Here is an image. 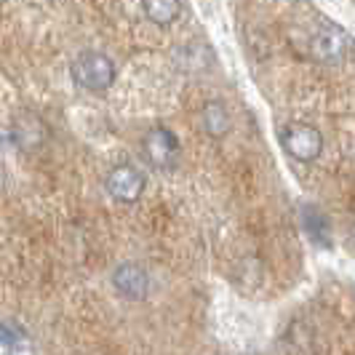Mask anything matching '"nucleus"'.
Returning a JSON list of instances; mask_svg holds the SVG:
<instances>
[{
	"instance_id": "nucleus-1",
	"label": "nucleus",
	"mask_w": 355,
	"mask_h": 355,
	"mask_svg": "<svg viewBox=\"0 0 355 355\" xmlns=\"http://www.w3.org/2000/svg\"><path fill=\"white\" fill-rule=\"evenodd\" d=\"M70 78L78 89L89 91V94H105L112 89L118 70L115 62L102 51H83L75 56L70 64Z\"/></svg>"
},
{
	"instance_id": "nucleus-2",
	"label": "nucleus",
	"mask_w": 355,
	"mask_h": 355,
	"mask_svg": "<svg viewBox=\"0 0 355 355\" xmlns=\"http://www.w3.org/2000/svg\"><path fill=\"white\" fill-rule=\"evenodd\" d=\"M281 147L291 160L297 163H313L323 153V134L313 123L294 121L281 128Z\"/></svg>"
},
{
	"instance_id": "nucleus-3",
	"label": "nucleus",
	"mask_w": 355,
	"mask_h": 355,
	"mask_svg": "<svg viewBox=\"0 0 355 355\" xmlns=\"http://www.w3.org/2000/svg\"><path fill=\"white\" fill-rule=\"evenodd\" d=\"M179 139L168 125H153L142 139V155L155 171H171L179 160Z\"/></svg>"
},
{
	"instance_id": "nucleus-4",
	"label": "nucleus",
	"mask_w": 355,
	"mask_h": 355,
	"mask_svg": "<svg viewBox=\"0 0 355 355\" xmlns=\"http://www.w3.org/2000/svg\"><path fill=\"white\" fill-rule=\"evenodd\" d=\"M350 49H353V40L337 24H323L320 30H315V35L310 37V53L320 64H339V62H345Z\"/></svg>"
},
{
	"instance_id": "nucleus-5",
	"label": "nucleus",
	"mask_w": 355,
	"mask_h": 355,
	"mask_svg": "<svg viewBox=\"0 0 355 355\" xmlns=\"http://www.w3.org/2000/svg\"><path fill=\"white\" fill-rule=\"evenodd\" d=\"M105 187L110 198H115L118 203H137L144 196L147 177L134 166V163H118L107 171Z\"/></svg>"
},
{
	"instance_id": "nucleus-6",
	"label": "nucleus",
	"mask_w": 355,
	"mask_h": 355,
	"mask_svg": "<svg viewBox=\"0 0 355 355\" xmlns=\"http://www.w3.org/2000/svg\"><path fill=\"white\" fill-rule=\"evenodd\" d=\"M112 286L123 300L142 302L150 294V272L137 262H121L112 270Z\"/></svg>"
},
{
	"instance_id": "nucleus-7",
	"label": "nucleus",
	"mask_w": 355,
	"mask_h": 355,
	"mask_svg": "<svg viewBox=\"0 0 355 355\" xmlns=\"http://www.w3.org/2000/svg\"><path fill=\"white\" fill-rule=\"evenodd\" d=\"M11 139L19 150L24 153H35L49 142V125L43 123L33 112H21L11 123Z\"/></svg>"
},
{
	"instance_id": "nucleus-8",
	"label": "nucleus",
	"mask_w": 355,
	"mask_h": 355,
	"mask_svg": "<svg viewBox=\"0 0 355 355\" xmlns=\"http://www.w3.org/2000/svg\"><path fill=\"white\" fill-rule=\"evenodd\" d=\"M200 125L203 131L214 137V139H222L227 137L232 128V115H230V107L225 105L222 99H211L206 105L200 107Z\"/></svg>"
},
{
	"instance_id": "nucleus-9",
	"label": "nucleus",
	"mask_w": 355,
	"mask_h": 355,
	"mask_svg": "<svg viewBox=\"0 0 355 355\" xmlns=\"http://www.w3.org/2000/svg\"><path fill=\"white\" fill-rule=\"evenodd\" d=\"M174 59L182 72H203L214 62V53L206 43H187V46H179Z\"/></svg>"
},
{
	"instance_id": "nucleus-10",
	"label": "nucleus",
	"mask_w": 355,
	"mask_h": 355,
	"mask_svg": "<svg viewBox=\"0 0 355 355\" xmlns=\"http://www.w3.org/2000/svg\"><path fill=\"white\" fill-rule=\"evenodd\" d=\"M302 227L315 246H320V249L331 246V227H329L326 214L320 211L318 206H310V203L302 206Z\"/></svg>"
},
{
	"instance_id": "nucleus-11",
	"label": "nucleus",
	"mask_w": 355,
	"mask_h": 355,
	"mask_svg": "<svg viewBox=\"0 0 355 355\" xmlns=\"http://www.w3.org/2000/svg\"><path fill=\"white\" fill-rule=\"evenodd\" d=\"M142 8L155 27H171L182 17V0H142Z\"/></svg>"
},
{
	"instance_id": "nucleus-12",
	"label": "nucleus",
	"mask_w": 355,
	"mask_h": 355,
	"mask_svg": "<svg viewBox=\"0 0 355 355\" xmlns=\"http://www.w3.org/2000/svg\"><path fill=\"white\" fill-rule=\"evenodd\" d=\"M27 329L17 323V320H0V347L8 350V353H19L27 347Z\"/></svg>"
},
{
	"instance_id": "nucleus-13",
	"label": "nucleus",
	"mask_w": 355,
	"mask_h": 355,
	"mask_svg": "<svg viewBox=\"0 0 355 355\" xmlns=\"http://www.w3.org/2000/svg\"><path fill=\"white\" fill-rule=\"evenodd\" d=\"M353 241H355V222H353Z\"/></svg>"
}]
</instances>
